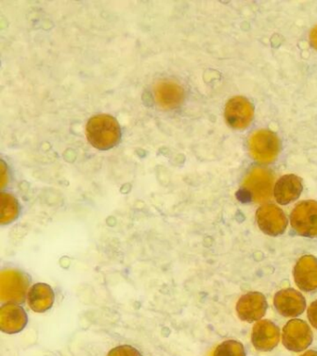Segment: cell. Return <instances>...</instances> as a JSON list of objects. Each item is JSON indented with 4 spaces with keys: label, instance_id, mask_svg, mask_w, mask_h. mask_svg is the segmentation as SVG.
I'll return each instance as SVG.
<instances>
[{
    "label": "cell",
    "instance_id": "obj_1",
    "mask_svg": "<svg viewBox=\"0 0 317 356\" xmlns=\"http://www.w3.org/2000/svg\"><path fill=\"white\" fill-rule=\"evenodd\" d=\"M86 134L91 146L100 150L112 149L121 138L118 121L107 114H100L91 118L86 127Z\"/></svg>",
    "mask_w": 317,
    "mask_h": 356
},
{
    "label": "cell",
    "instance_id": "obj_2",
    "mask_svg": "<svg viewBox=\"0 0 317 356\" xmlns=\"http://www.w3.org/2000/svg\"><path fill=\"white\" fill-rule=\"evenodd\" d=\"M249 152L255 161L261 163H272L280 150L279 138L269 130H258L249 140Z\"/></svg>",
    "mask_w": 317,
    "mask_h": 356
},
{
    "label": "cell",
    "instance_id": "obj_3",
    "mask_svg": "<svg viewBox=\"0 0 317 356\" xmlns=\"http://www.w3.org/2000/svg\"><path fill=\"white\" fill-rule=\"evenodd\" d=\"M291 222L297 235L317 238V202L304 200L297 203L291 211Z\"/></svg>",
    "mask_w": 317,
    "mask_h": 356
},
{
    "label": "cell",
    "instance_id": "obj_4",
    "mask_svg": "<svg viewBox=\"0 0 317 356\" xmlns=\"http://www.w3.org/2000/svg\"><path fill=\"white\" fill-rule=\"evenodd\" d=\"M29 285V277L24 273L18 270H4L0 275V300L3 302H23Z\"/></svg>",
    "mask_w": 317,
    "mask_h": 356
},
{
    "label": "cell",
    "instance_id": "obj_5",
    "mask_svg": "<svg viewBox=\"0 0 317 356\" xmlns=\"http://www.w3.org/2000/svg\"><path fill=\"white\" fill-rule=\"evenodd\" d=\"M313 339V331L303 320L292 319L283 328L284 346L292 352L300 353L307 349Z\"/></svg>",
    "mask_w": 317,
    "mask_h": 356
},
{
    "label": "cell",
    "instance_id": "obj_6",
    "mask_svg": "<svg viewBox=\"0 0 317 356\" xmlns=\"http://www.w3.org/2000/svg\"><path fill=\"white\" fill-rule=\"evenodd\" d=\"M256 220L260 229L266 235L272 236L282 235L288 222L282 209L271 203H267L258 209Z\"/></svg>",
    "mask_w": 317,
    "mask_h": 356
},
{
    "label": "cell",
    "instance_id": "obj_7",
    "mask_svg": "<svg viewBox=\"0 0 317 356\" xmlns=\"http://www.w3.org/2000/svg\"><path fill=\"white\" fill-rule=\"evenodd\" d=\"M254 117V108L249 99L244 97H235L227 102L225 107V119L228 124L235 129H244L252 124Z\"/></svg>",
    "mask_w": 317,
    "mask_h": 356
},
{
    "label": "cell",
    "instance_id": "obj_8",
    "mask_svg": "<svg viewBox=\"0 0 317 356\" xmlns=\"http://www.w3.org/2000/svg\"><path fill=\"white\" fill-rule=\"evenodd\" d=\"M268 303L261 292H249L243 295L236 303V313L243 321H258L266 314Z\"/></svg>",
    "mask_w": 317,
    "mask_h": 356
},
{
    "label": "cell",
    "instance_id": "obj_9",
    "mask_svg": "<svg viewBox=\"0 0 317 356\" xmlns=\"http://www.w3.org/2000/svg\"><path fill=\"white\" fill-rule=\"evenodd\" d=\"M274 175L268 170L255 168L245 180V188L249 192L255 202H261L271 197Z\"/></svg>",
    "mask_w": 317,
    "mask_h": 356
},
{
    "label": "cell",
    "instance_id": "obj_10",
    "mask_svg": "<svg viewBox=\"0 0 317 356\" xmlns=\"http://www.w3.org/2000/svg\"><path fill=\"white\" fill-rule=\"evenodd\" d=\"M279 339V328L269 320H261L253 327L252 341L253 346L258 350L270 352L277 346Z\"/></svg>",
    "mask_w": 317,
    "mask_h": 356
},
{
    "label": "cell",
    "instance_id": "obj_11",
    "mask_svg": "<svg viewBox=\"0 0 317 356\" xmlns=\"http://www.w3.org/2000/svg\"><path fill=\"white\" fill-rule=\"evenodd\" d=\"M274 305L278 313L285 317H296L305 310L306 300L300 291L285 289L275 294Z\"/></svg>",
    "mask_w": 317,
    "mask_h": 356
},
{
    "label": "cell",
    "instance_id": "obj_12",
    "mask_svg": "<svg viewBox=\"0 0 317 356\" xmlns=\"http://www.w3.org/2000/svg\"><path fill=\"white\" fill-rule=\"evenodd\" d=\"M293 275L296 285L303 291H317V258L304 255L294 266Z\"/></svg>",
    "mask_w": 317,
    "mask_h": 356
},
{
    "label": "cell",
    "instance_id": "obj_13",
    "mask_svg": "<svg viewBox=\"0 0 317 356\" xmlns=\"http://www.w3.org/2000/svg\"><path fill=\"white\" fill-rule=\"evenodd\" d=\"M27 324L24 309L15 303H9L0 308V328L5 333L15 334L23 330Z\"/></svg>",
    "mask_w": 317,
    "mask_h": 356
},
{
    "label": "cell",
    "instance_id": "obj_14",
    "mask_svg": "<svg viewBox=\"0 0 317 356\" xmlns=\"http://www.w3.org/2000/svg\"><path fill=\"white\" fill-rule=\"evenodd\" d=\"M303 189L302 182L295 175H283L275 186V197L281 205L289 204L299 199Z\"/></svg>",
    "mask_w": 317,
    "mask_h": 356
},
{
    "label": "cell",
    "instance_id": "obj_15",
    "mask_svg": "<svg viewBox=\"0 0 317 356\" xmlns=\"http://www.w3.org/2000/svg\"><path fill=\"white\" fill-rule=\"evenodd\" d=\"M155 99L164 108H174L180 105L185 97L182 86L171 81H162L155 86Z\"/></svg>",
    "mask_w": 317,
    "mask_h": 356
},
{
    "label": "cell",
    "instance_id": "obj_16",
    "mask_svg": "<svg viewBox=\"0 0 317 356\" xmlns=\"http://www.w3.org/2000/svg\"><path fill=\"white\" fill-rule=\"evenodd\" d=\"M29 307L37 313H44L54 305V292L51 286L44 283L33 285L27 295Z\"/></svg>",
    "mask_w": 317,
    "mask_h": 356
},
{
    "label": "cell",
    "instance_id": "obj_17",
    "mask_svg": "<svg viewBox=\"0 0 317 356\" xmlns=\"http://www.w3.org/2000/svg\"><path fill=\"white\" fill-rule=\"evenodd\" d=\"M19 213L17 200L12 195L1 193L0 195V222L9 224L16 219Z\"/></svg>",
    "mask_w": 317,
    "mask_h": 356
},
{
    "label": "cell",
    "instance_id": "obj_18",
    "mask_svg": "<svg viewBox=\"0 0 317 356\" xmlns=\"http://www.w3.org/2000/svg\"><path fill=\"white\" fill-rule=\"evenodd\" d=\"M213 356H246V350L241 342L229 339L217 346Z\"/></svg>",
    "mask_w": 317,
    "mask_h": 356
},
{
    "label": "cell",
    "instance_id": "obj_19",
    "mask_svg": "<svg viewBox=\"0 0 317 356\" xmlns=\"http://www.w3.org/2000/svg\"><path fill=\"white\" fill-rule=\"evenodd\" d=\"M107 356H141L140 352L130 345H121L114 348Z\"/></svg>",
    "mask_w": 317,
    "mask_h": 356
},
{
    "label": "cell",
    "instance_id": "obj_20",
    "mask_svg": "<svg viewBox=\"0 0 317 356\" xmlns=\"http://www.w3.org/2000/svg\"><path fill=\"white\" fill-rule=\"evenodd\" d=\"M307 316L311 325L317 330V300L311 302L308 309Z\"/></svg>",
    "mask_w": 317,
    "mask_h": 356
},
{
    "label": "cell",
    "instance_id": "obj_21",
    "mask_svg": "<svg viewBox=\"0 0 317 356\" xmlns=\"http://www.w3.org/2000/svg\"><path fill=\"white\" fill-rule=\"evenodd\" d=\"M310 41L311 46L317 49V26L314 27L310 33Z\"/></svg>",
    "mask_w": 317,
    "mask_h": 356
},
{
    "label": "cell",
    "instance_id": "obj_22",
    "mask_svg": "<svg viewBox=\"0 0 317 356\" xmlns=\"http://www.w3.org/2000/svg\"><path fill=\"white\" fill-rule=\"evenodd\" d=\"M300 356H317L316 350H310L308 352L303 353V355Z\"/></svg>",
    "mask_w": 317,
    "mask_h": 356
}]
</instances>
